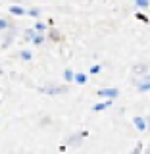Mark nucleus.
Wrapping results in <instances>:
<instances>
[{
  "label": "nucleus",
  "mask_w": 150,
  "mask_h": 154,
  "mask_svg": "<svg viewBox=\"0 0 150 154\" xmlns=\"http://www.w3.org/2000/svg\"><path fill=\"white\" fill-rule=\"evenodd\" d=\"M37 91L41 94H48V96L67 94V93H69V83H64V85H44V87H37Z\"/></svg>",
  "instance_id": "obj_1"
},
{
  "label": "nucleus",
  "mask_w": 150,
  "mask_h": 154,
  "mask_svg": "<svg viewBox=\"0 0 150 154\" xmlns=\"http://www.w3.org/2000/svg\"><path fill=\"white\" fill-rule=\"evenodd\" d=\"M89 131L87 129H81V131H77V133H71V135H67V139H66V144L69 148H79L81 144H83V141L87 137H89Z\"/></svg>",
  "instance_id": "obj_2"
},
{
  "label": "nucleus",
  "mask_w": 150,
  "mask_h": 154,
  "mask_svg": "<svg viewBox=\"0 0 150 154\" xmlns=\"http://www.w3.org/2000/svg\"><path fill=\"white\" fill-rule=\"evenodd\" d=\"M133 85L137 89V93H150V73H144V75H137L133 79Z\"/></svg>",
  "instance_id": "obj_3"
},
{
  "label": "nucleus",
  "mask_w": 150,
  "mask_h": 154,
  "mask_svg": "<svg viewBox=\"0 0 150 154\" xmlns=\"http://www.w3.org/2000/svg\"><path fill=\"white\" fill-rule=\"evenodd\" d=\"M16 37H17V27L16 25L6 29V31L2 33V48H10L14 45V41H16Z\"/></svg>",
  "instance_id": "obj_4"
},
{
  "label": "nucleus",
  "mask_w": 150,
  "mask_h": 154,
  "mask_svg": "<svg viewBox=\"0 0 150 154\" xmlns=\"http://www.w3.org/2000/svg\"><path fill=\"white\" fill-rule=\"evenodd\" d=\"M96 94H98L100 98L115 100L119 96V89H118V87H104V89H98V91H96Z\"/></svg>",
  "instance_id": "obj_5"
},
{
  "label": "nucleus",
  "mask_w": 150,
  "mask_h": 154,
  "mask_svg": "<svg viewBox=\"0 0 150 154\" xmlns=\"http://www.w3.org/2000/svg\"><path fill=\"white\" fill-rule=\"evenodd\" d=\"M46 38H48L50 42H62V41H64V33H62L58 27H48Z\"/></svg>",
  "instance_id": "obj_6"
},
{
  "label": "nucleus",
  "mask_w": 150,
  "mask_h": 154,
  "mask_svg": "<svg viewBox=\"0 0 150 154\" xmlns=\"http://www.w3.org/2000/svg\"><path fill=\"white\" fill-rule=\"evenodd\" d=\"M133 125H135V129H137V131H141V133L148 131L146 118H142V116H135V118H133Z\"/></svg>",
  "instance_id": "obj_7"
},
{
  "label": "nucleus",
  "mask_w": 150,
  "mask_h": 154,
  "mask_svg": "<svg viewBox=\"0 0 150 154\" xmlns=\"http://www.w3.org/2000/svg\"><path fill=\"white\" fill-rule=\"evenodd\" d=\"M131 73L133 75H144L148 73V64L146 62H137V64L131 66Z\"/></svg>",
  "instance_id": "obj_8"
},
{
  "label": "nucleus",
  "mask_w": 150,
  "mask_h": 154,
  "mask_svg": "<svg viewBox=\"0 0 150 154\" xmlns=\"http://www.w3.org/2000/svg\"><path fill=\"white\" fill-rule=\"evenodd\" d=\"M8 12H10V16H14V17H23V16H27V8L19 6V4H12V6L8 8Z\"/></svg>",
  "instance_id": "obj_9"
},
{
  "label": "nucleus",
  "mask_w": 150,
  "mask_h": 154,
  "mask_svg": "<svg viewBox=\"0 0 150 154\" xmlns=\"http://www.w3.org/2000/svg\"><path fill=\"white\" fill-rule=\"evenodd\" d=\"M114 100H110V98H102V102H96L93 106V112H104V110H108L110 106H112Z\"/></svg>",
  "instance_id": "obj_10"
},
{
  "label": "nucleus",
  "mask_w": 150,
  "mask_h": 154,
  "mask_svg": "<svg viewBox=\"0 0 150 154\" xmlns=\"http://www.w3.org/2000/svg\"><path fill=\"white\" fill-rule=\"evenodd\" d=\"M10 27H14V19L12 17H6V16H0V33H4Z\"/></svg>",
  "instance_id": "obj_11"
},
{
  "label": "nucleus",
  "mask_w": 150,
  "mask_h": 154,
  "mask_svg": "<svg viewBox=\"0 0 150 154\" xmlns=\"http://www.w3.org/2000/svg\"><path fill=\"white\" fill-rule=\"evenodd\" d=\"M35 35H37V29L35 27H27V29H23V41L25 42H31L33 38H35Z\"/></svg>",
  "instance_id": "obj_12"
},
{
  "label": "nucleus",
  "mask_w": 150,
  "mask_h": 154,
  "mask_svg": "<svg viewBox=\"0 0 150 154\" xmlns=\"http://www.w3.org/2000/svg\"><path fill=\"white\" fill-rule=\"evenodd\" d=\"M75 85H87L89 83V73H83V71H77L75 73V79H73Z\"/></svg>",
  "instance_id": "obj_13"
},
{
  "label": "nucleus",
  "mask_w": 150,
  "mask_h": 154,
  "mask_svg": "<svg viewBox=\"0 0 150 154\" xmlns=\"http://www.w3.org/2000/svg\"><path fill=\"white\" fill-rule=\"evenodd\" d=\"M46 41H48V38H46V33H37L35 38L31 41V45H33V46H42Z\"/></svg>",
  "instance_id": "obj_14"
},
{
  "label": "nucleus",
  "mask_w": 150,
  "mask_h": 154,
  "mask_svg": "<svg viewBox=\"0 0 150 154\" xmlns=\"http://www.w3.org/2000/svg\"><path fill=\"white\" fill-rule=\"evenodd\" d=\"M27 16H29V17H33V19H41L42 10L38 8V6H31V8H27Z\"/></svg>",
  "instance_id": "obj_15"
},
{
  "label": "nucleus",
  "mask_w": 150,
  "mask_h": 154,
  "mask_svg": "<svg viewBox=\"0 0 150 154\" xmlns=\"http://www.w3.org/2000/svg\"><path fill=\"white\" fill-rule=\"evenodd\" d=\"M17 56H19V60H21V62H31L33 60V52L29 50V48H21Z\"/></svg>",
  "instance_id": "obj_16"
},
{
  "label": "nucleus",
  "mask_w": 150,
  "mask_h": 154,
  "mask_svg": "<svg viewBox=\"0 0 150 154\" xmlns=\"http://www.w3.org/2000/svg\"><path fill=\"white\" fill-rule=\"evenodd\" d=\"M62 77H64L66 83H73V79H75V71L71 69V67H66L64 73H62Z\"/></svg>",
  "instance_id": "obj_17"
},
{
  "label": "nucleus",
  "mask_w": 150,
  "mask_h": 154,
  "mask_svg": "<svg viewBox=\"0 0 150 154\" xmlns=\"http://www.w3.org/2000/svg\"><path fill=\"white\" fill-rule=\"evenodd\" d=\"M37 29V33H46L48 31V23H44V21H41V19H37L35 21V25H33Z\"/></svg>",
  "instance_id": "obj_18"
},
{
  "label": "nucleus",
  "mask_w": 150,
  "mask_h": 154,
  "mask_svg": "<svg viewBox=\"0 0 150 154\" xmlns=\"http://www.w3.org/2000/svg\"><path fill=\"white\" fill-rule=\"evenodd\" d=\"M133 4H135V8H137V10L150 8V0H133Z\"/></svg>",
  "instance_id": "obj_19"
},
{
  "label": "nucleus",
  "mask_w": 150,
  "mask_h": 154,
  "mask_svg": "<svg viewBox=\"0 0 150 154\" xmlns=\"http://www.w3.org/2000/svg\"><path fill=\"white\" fill-rule=\"evenodd\" d=\"M135 17H137L139 21H142V23H150V17H148L146 14L142 12V10H137V14H135Z\"/></svg>",
  "instance_id": "obj_20"
},
{
  "label": "nucleus",
  "mask_w": 150,
  "mask_h": 154,
  "mask_svg": "<svg viewBox=\"0 0 150 154\" xmlns=\"http://www.w3.org/2000/svg\"><path fill=\"white\" fill-rule=\"evenodd\" d=\"M100 71H102V66H100V64H93V66H90V69H89V73L90 75H98Z\"/></svg>",
  "instance_id": "obj_21"
},
{
  "label": "nucleus",
  "mask_w": 150,
  "mask_h": 154,
  "mask_svg": "<svg viewBox=\"0 0 150 154\" xmlns=\"http://www.w3.org/2000/svg\"><path fill=\"white\" fill-rule=\"evenodd\" d=\"M38 123H41L42 127H44V125H50V123H52V118H50V116H44V118L38 119Z\"/></svg>",
  "instance_id": "obj_22"
},
{
  "label": "nucleus",
  "mask_w": 150,
  "mask_h": 154,
  "mask_svg": "<svg viewBox=\"0 0 150 154\" xmlns=\"http://www.w3.org/2000/svg\"><path fill=\"white\" fill-rule=\"evenodd\" d=\"M142 150H144V148H142V144L139 143V144H135V148H133V154H141Z\"/></svg>",
  "instance_id": "obj_23"
},
{
  "label": "nucleus",
  "mask_w": 150,
  "mask_h": 154,
  "mask_svg": "<svg viewBox=\"0 0 150 154\" xmlns=\"http://www.w3.org/2000/svg\"><path fill=\"white\" fill-rule=\"evenodd\" d=\"M146 123H148V131H150V116L146 118Z\"/></svg>",
  "instance_id": "obj_24"
},
{
  "label": "nucleus",
  "mask_w": 150,
  "mask_h": 154,
  "mask_svg": "<svg viewBox=\"0 0 150 154\" xmlns=\"http://www.w3.org/2000/svg\"><path fill=\"white\" fill-rule=\"evenodd\" d=\"M146 152H148V154H150V144H148V146H146Z\"/></svg>",
  "instance_id": "obj_25"
}]
</instances>
